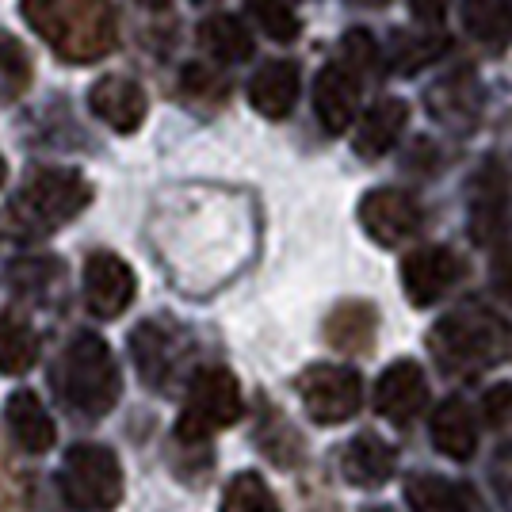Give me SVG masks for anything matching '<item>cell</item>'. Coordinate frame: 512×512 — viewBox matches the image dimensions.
<instances>
[{"mask_svg": "<svg viewBox=\"0 0 512 512\" xmlns=\"http://www.w3.org/2000/svg\"><path fill=\"white\" fill-rule=\"evenodd\" d=\"M20 12L62 62H100L119 43L111 0H20Z\"/></svg>", "mask_w": 512, "mask_h": 512, "instance_id": "6da1fadb", "label": "cell"}, {"mask_svg": "<svg viewBox=\"0 0 512 512\" xmlns=\"http://www.w3.org/2000/svg\"><path fill=\"white\" fill-rule=\"evenodd\" d=\"M54 390L65 409H73L85 421H100L115 409L123 394V375L104 337L77 333L65 344V352L54 363Z\"/></svg>", "mask_w": 512, "mask_h": 512, "instance_id": "7a4b0ae2", "label": "cell"}, {"mask_svg": "<svg viewBox=\"0 0 512 512\" xmlns=\"http://www.w3.org/2000/svg\"><path fill=\"white\" fill-rule=\"evenodd\" d=\"M88 203H92V184L77 169H35L27 172L20 192L8 203V226L23 241H39L58 234Z\"/></svg>", "mask_w": 512, "mask_h": 512, "instance_id": "3957f363", "label": "cell"}, {"mask_svg": "<svg viewBox=\"0 0 512 512\" xmlns=\"http://www.w3.org/2000/svg\"><path fill=\"white\" fill-rule=\"evenodd\" d=\"M245 413V398L237 386L234 371L226 367H199L188 379V394H184V413L176 421V440L180 444H203L214 432L230 428L241 421Z\"/></svg>", "mask_w": 512, "mask_h": 512, "instance_id": "277c9868", "label": "cell"}, {"mask_svg": "<svg viewBox=\"0 0 512 512\" xmlns=\"http://www.w3.org/2000/svg\"><path fill=\"white\" fill-rule=\"evenodd\" d=\"M58 490L73 512H111L123 501V463L107 444H73L62 459Z\"/></svg>", "mask_w": 512, "mask_h": 512, "instance_id": "5b68a950", "label": "cell"}, {"mask_svg": "<svg viewBox=\"0 0 512 512\" xmlns=\"http://www.w3.org/2000/svg\"><path fill=\"white\" fill-rule=\"evenodd\" d=\"M130 356L150 390H172L195 356L192 333L172 318H146L130 333Z\"/></svg>", "mask_w": 512, "mask_h": 512, "instance_id": "8992f818", "label": "cell"}, {"mask_svg": "<svg viewBox=\"0 0 512 512\" xmlns=\"http://www.w3.org/2000/svg\"><path fill=\"white\" fill-rule=\"evenodd\" d=\"M428 344L448 371L470 375V371H482L486 363L497 360V352L505 348V329L482 310H459L432 329Z\"/></svg>", "mask_w": 512, "mask_h": 512, "instance_id": "52a82bcc", "label": "cell"}, {"mask_svg": "<svg viewBox=\"0 0 512 512\" xmlns=\"http://www.w3.org/2000/svg\"><path fill=\"white\" fill-rule=\"evenodd\" d=\"M299 398L310 421L318 425H341L356 417L363 406V379L341 363H314L299 375Z\"/></svg>", "mask_w": 512, "mask_h": 512, "instance_id": "ba28073f", "label": "cell"}, {"mask_svg": "<svg viewBox=\"0 0 512 512\" xmlns=\"http://www.w3.org/2000/svg\"><path fill=\"white\" fill-rule=\"evenodd\" d=\"M138 295V279L123 256L96 249L85 260V306L92 318L111 321L127 310Z\"/></svg>", "mask_w": 512, "mask_h": 512, "instance_id": "9c48e42d", "label": "cell"}, {"mask_svg": "<svg viewBox=\"0 0 512 512\" xmlns=\"http://www.w3.org/2000/svg\"><path fill=\"white\" fill-rule=\"evenodd\" d=\"M360 226L371 241H379L386 249L402 245L409 237L425 226V214H421V203L409 192H398V188H375V192L363 195L360 203Z\"/></svg>", "mask_w": 512, "mask_h": 512, "instance_id": "30bf717a", "label": "cell"}, {"mask_svg": "<svg viewBox=\"0 0 512 512\" xmlns=\"http://www.w3.org/2000/svg\"><path fill=\"white\" fill-rule=\"evenodd\" d=\"M459 279H463V260L444 245H428L402 260V291L413 306L440 302Z\"/></svg>", "mask_w": 512, "mask_h": 512, "instance_id": "8fae6325", "label": "cell"}, {"mask_svg": "<svg viewBox=\"0 0 512 512\" xmlns=\"http://www.w3.org/2000/svg\"><path fill=\"white\" fill-rule=\"evenodd\" d=\"M428 406V379L421 363L394 360L375 383V409L394 425H409Z\"/></svg>", "mask_w": 512, "mask_h": 512, "instance_id": "7c38bea8", "label": "cell"}, {"mask_svg": "<svg viewBox=\"0 0 512 512\" xmlns=\"http://www.w3.org/2000/svg\"><path fill=\"white\" fill-rule=\"evenodd\" d=\"M88 107H92V115L107 123L111 130H119V134H130V130L142 127V119H146V92L138 81H130V77H119V73H107L100 77L96 85L88 88Z\"/></svg>", "mask_w": 512, "mask_h": 512, "instance_id": "4fadbf2b", "label": "cell"}, {"mask_svg": "<svg viewBox=\"0 0 512 512\" xmlns=\"http://www.w3.org/2000/svg\"><path fill=\"white\" fill-rule=\"evenodd\" d=\"M356 104H360V77L341 62H329L314 81V115L325 134H344L356 119Z\"/></svg>", "mask_w": 512, "mask_h": 512, "instance_id": "5bb4252c", "label": "cell"}, {"mask_svg": "<svg viewBox=\"0 0 512 512\" xmlns=\"http://www.w3.org/2000/svg\"><path fill=\"white\" fill-rule=\"evenodd\" d=\"M4 425H8V436L16 440V448L27 451V455H46L58 440V428H54V417L46 413L43 398L35 390H16L4 406Z\"/></svg>", "mask_w": 512, "mask_h": 512, "instance_id": "9a60e30c", "label": "cell"}, {"mask_svg": "<svg viewBox=\"0 0 512 512\" xmlns=\"http://www.w3.org/2000/svg\"><path fill=\"white\" fill-rule=\"evenodd\" d=\"M398 470V451L386 444L375 432H360L356 440H348V448L341 455V474L348 486L360 490H379L394 478Z\"/></svg>", "mask_w": 512, "mask_h": 512, "instance_id": "2e32d148", "label": "cell"}, {"mask_svg": "<svg viewBox=\"0 0 512 512\" xmlns=\"http://www.w3.org/2000/svg\"><path fill=\"white\" fill-rule=\"evenodd\" d=\"M406 505L409 512H486L474 486L448 482V478H436V474H409Z\"/></svg>", "mask_w": 512, "mask_h": 512, "instance_id": "e0dca14e", "label": "cell"}, {"mask_svg": "<svg viewBox=\"0 0 512 512\" xmlns=\"http://www.w3.org/2000/svg\"><path fill=\"white\" fill-rule=\"evenodd\" d=\"M299 65L295 62H268L260 65L249 81V104L264 115V119H287L299 100Z\"/></svg>", "mask_w": 512, "mask_h": 512, "instance_id": "ac0fdd59", "label": "cell"}, {"mask_svg": "<svg viewBox=\"0 0 512 512\" xmlns=\"http://www.w3.org/2000/svg\"><path fill=\"white\" fill-rule=\"evenodd\" d=\"M428 436H432L436 451L455 459V463L474 459V451H478V421H474V409H470L463 398L440 402L436 413H432Z\"/></svg>", "mask_w": 512, "mask_h": 512, "instance_id": "d6986e66", "label": "cell"}, {"mask_svg": "<svg viewBox=\"0 0 512 512\" xmlns=\"http://www.w3.org/2000/svg\"><path fill=\"white\" fill-rule=\"evenodd\" d=\"M409 123V104L398 100V96H383L367 107V115L360 119V130L352 138V146L360 157H383V153L394 150V142L402 138V130Z\"/></svg>", "mask_w": 512, "mask_h": 512, "instance_id": "ffe728a7", "label": "cell"}, {"mask_svg": "<svg viewBox=\"0 0 512 512\" xmlns=\"http://www.w3.org/2000/svg\"><path fill=\"white\" fill-rule=\"evenodd\" d=\"M375 325L379 314L367 302H341L329 318H325V341L333 344L337 352H367L375 341Z\"/></svg>", "mask_w": 512, "mask_h": 512, "instance_id": "44dd1931", "label": "cell"}, {"mask_svg": "<svg viewBox=\"0 0 512 512\" xmlns=\"http://www.w3.org/2000/svg\"><path fill=\"white\" fill-rule=\"evenodd\" d=\"M199 43L211 54L214 62L222 65H237L253 58V35L249 27L237 20V16H226V12H214L199 23Z\"/></svg>", "mask_w": 512, "mask_h": 512, "instance_id": "7402d4cb", "label": "cell"}, {"mask_svg": "<svg viewBox=\"0 0 512 512\" xmlns=\"http://www.w3.org/2000/svg\"><path fill=\"white\" fill-rule=\"evenodd\" d=\"M65 264L58 256H20L8 264V287L23 299L46 302L62 291Z\"/></svg>", "mask_w": 512, "mask_h": 512, "instance_id": "603a6c76", "label": "cell"}, {"mask_svg": "<svg viewBox=\"0 0 512 512\" xmlns=\"http://www.w3.org/2000/svg\"><path fill=\"white\" fill-rule=\"evenodd\" d=\"M39 360V333L20 314H0V375H27Z\"/></svg>", "mask_w": 512, "mask_h": 512, "instance_id": "cb8c5ba5", "label": "cell"}, {"mask_svg": "<svg viewBox=\"0 0 512 512\" xmlns=\"http://www.w3.org/2000/svg\"><path fill=\"white\" fill-rule=\"evenodd\" d=\"M463 27L482 46H509L512 0H463Z\"/></svg>", "mask_w": 512, "mask_h": 512, "instance_id": "d4e9b609", "label": "cell"}, {"mask_svg": "<svg viewBox=\"0 0 512 512\" xmlns=\"http://www.w3.org/2000/svg\"><path fill=\"white\" fill-rule=\"evenodd\" d=\"M31 77H35V62H31L27 46L16 35L0 31V107L23 100L31 88Z\"/></svg>", "mask_w": 512, "mask_h": 512, "instance_id": "484cf974", "label": "cell"}, {"mask_svg": "<svg viewBox=\"0 0 512 512\" xmlns=\"http://www.w3.org/2000/svg\"><path fill=\"white\" fill-rule=\"evenodd\" d=\"M245 12L260 23V31L276 43H295L302 31L299 4L295 0H245Z\"/></svg>", "mask_w": 512, "mask_h": 512, "instance_id": "4316f807", "label": "cell"}, {"mask_svg": "<svg viewBox=\"0 0 512 512\" xmlns=\"http://www.w3.org/2000/svg\"><path fill=\"white\" fill-rule=\"evenodd\" d=\"M222 512H283L260 474H237L222 493Z\"/></svg>", "mask_w": 512, "mask_h": 512, "instance_id": "83f0119b", "label": "cell"}, {"mask_svg": "<svg viewBox=\"0 0 512 512\" xmlns=\"http://www.w3.org/2000/svg\"><path fill=\"white\" fill-rule=\"evenodd\" d=\"M180 92L192 100V104H222L226 100V81L211 73L207 65H184V73H180Z\"/></svg>", "mask_w": 512, "mask_h": 512, "instance_id": "f1b7e54d", "label": "cell"}, {"mask_svg": "<svg viewBox=\"0 0 512 512\" xmlns=\"http://www.w3.org/2000/svg\"><path fill=\"white\" fill-rule=\"evenodd\" d=\"M444 35L436 39V35H425V39H402V43H394V50H390V65L398 69V73H413L417 65L432 62L436 54H444Z\"/></svg>", "mask_w": 512, "mask_h": 512, "instance_id": "f546056e", "label": "cell"}, {"mask_svg": "<svg viewBox=\"0 0 512 512\" xmlns=\"http://www.w3.org/2000/svg\"><path fill=\"white\" fill-rule=\"evenodd\" d=\"M375 39L367 35V31H348L344 35V46H341V58H344V69H352L356 77H363L371 65H375Z\"/></svg>", "mask_w": 512, "mask_h": 512, "instance_id": "4dcf8cb0", "label": "cell"}, {"mask_svg": "<svg viewBox=\"0 0 512 512\" xmlns=\"http://www.w3.org/2000/svg\"><path fill=\"white\" fill-rule=\"evenodd\" d=\"M27 505V482L16 467L0 459V512H23Z\"/></svg>", "mask_w": 512, "mask_h": 512, "instance_id": "1f68e13d", "label": "cell"}, {"mask_svg": "<svg viewBox=\"0 0 512 512\" xmlns=\"http://www.w3.org/2000/svg\"><path fill=\"white\" fill-rule=\"evenodd\" d=\"M490 287H493V295H497V299L509 302V306H512V245L493 256V264H490Z\"/></svg>", "mask_w": 512, "mask_h": 512, "instance_id": "d6a6232c", "label": "cell"}, {"mask_svg": "<svg viewBox=\"0 0 512 512\" xmlns=\"http://www.w3.org/2000/svg\"><path fill=\"white\" fill-rule=\"evenodd\" d=\"M509 409H512V386L509 383L493 386L490 394H486V421H490V425H501V421L509 417Z\"/></svg>", "mask_w": 512, "mask_h": 512, "instance_id": "836d02e7", "label": "cell"}, {"mask_svg": "<svg viewBox=\"0 0 512 512\" xmlns=\"http://www.w3.org/2000/svg\"><path fill=\"white\" fill-rule=\"evenodd\" d=\"M451 0H409V12L417 16L421 23H444V12H448Z\"/></svg>", "mask_w": 512, "mask_h": 512, "instance_id": "e575fe53", "label": "cell"}, {"mask_svg": "<svg viewBox=\"0 0 512 512\" xmlns=\"http://www.w3.org/2000/svg\"><path fill=\"white\" fill-rule=\"evenodd\" d=\"M8 180V165H4V157H0V184Z\"/></svg>", "mask_w": 512, "mask_h": 512, "instance_id": "d590c367", "label": "cell"}, {"mask_svg": "<svg viewBox=\"0 0 512 512\" xmlns=\"http://www.w3.org/2000/svg\"><path fill=\"white\" fill-rule=\"evenodd\" d=\"M142 4H150V8H161V4H169V0H142Z\"/></svg>", "mask_w": 512, "mask_h": 512, "instance_id": "8d00e7d4", "label": "cell"}, {"mask_svg": "<svg viewBox=\"0 0 512 512\" xmlns=\"http://www.w3.org/2000/svg\"><path fill=\"white\" fill-rule=\"evenodd\" d=\"M367 512H398V509H390V505H379V509H367Z\"/></svg>", "mask_w": 512, "mask_h": 512, "instance_id": "74e56055", "label": "cell"}, {"mask_svg": "<svg viewBox=\"0 0 512 512\" xmlns=\"http://www.w3.org/2000/svg\"><path fill=\"white\" fill-rule=\"evenodd\" d=\"M195 4H211V0H195Z\"/></svg>", "mask_w": 512, "mask_h": 512, "instance_id": "f35d334b", "label": "cell"}]
</instances>
